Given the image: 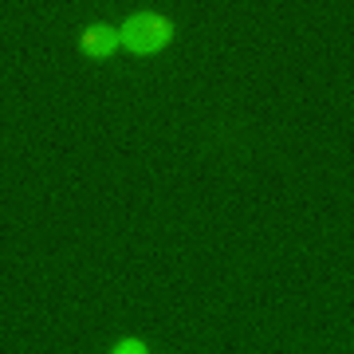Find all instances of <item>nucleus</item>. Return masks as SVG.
<instances>
[{
  "label": "nucleus",
  "instance_id": "2",
  "mask_svg": "<svg viewBox=\"0 0 354 354\" xmlns=\"http://www.w3.org/2000/svg\"><path fill=\"white\" fill-rule=\"evenodd\" d=\"M114 44H118V32L114 28H106V24H95V28H87L83 32V51L87 55H95V59H106L114 51Z\"/></svg>",
  "mask_w": 354,
  "mask_h": 354
},
{
  "label": "nucleus",
  "instance_id": "1",
  "mask_svg": "<svg viewBox=\"0 0 354 354\" xmlns=\"http://www.w3.org/2000/svg\"><path fill=\"white\" fill-rule=\"evenodd\" d=\"M169 36H174V24H169L165 16H158V12L130 16L127 28L118 32V39H122L130 51H138V55H150V51L165 48V44H169Z\"/></svg>",
  "mask_w": 354,
  "mask_h": 354
},
{
  "label": "nucleus",
  "instance_id": "3",
  "mask_svg": "<svg viewBox=\"0 0 354 354\" xmlns=\"http://www.w3.org/2000/svg\"><path fill=\"white\" fill-rule=\"evenodd\" d=\"M114 351H122V354H142V351H146V346H142V342L138 339H127V342H118V346H114Z\"/></svg>",
  "mask_w": 354,
  "mask_h": 354
}]
</instances>
